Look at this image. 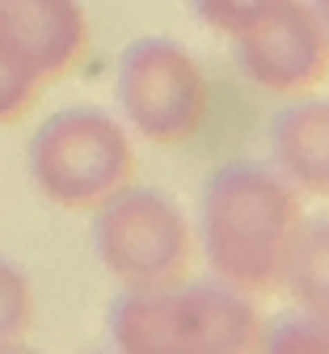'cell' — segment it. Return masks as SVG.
<instances>
[{
    "label": "cell",
    "instance_id": "30bf717a",
    "mask_svg": "<svg viewBox=\"0 0 329 354\" xmlns=\"http://www.w3.org/2000/svg\"><path fill=\"white\" fill-rule=\"evenodd\" d=\"M42 84H46V76L38 72L30 51L0 26V127L26 118L42 93Z\"/></svg>",
    "mask_w": 329,
    "mask_h": 354
},
{
    "label": "cell",
    "instance_id": "7a4b0ae2",
    "mask_svg": "<svg viewBox=\"0 0 329 354\" xmlns=\"http://www.w3.org/2000/svg\"><path fill=\"white\" fill-rule=\"evenodd\" d=\"M106 333L123 354H249L266 342L258 295L220 279L177 283L161 291H118Z\"/></svg>",
    "mask_w": 329,
    "mask_h": 354
},
{
    "label": "cell",
    "instance_id": "ba28073f",
    "mask_svg": "<svg viewBox=\"0 0 329 354\" xmlns=\"http://www.w3.org/2000/svg\"><path fill=\"white\" fill-rule=\"evenodd\" d=\"M270 165L308 198H329V97H296L270 122Z\"/></svg>",
    "mask_w": 329,
    "mask_h": 354
},
{
    "label": "cell",
    "instance_id": "5bb4252c",
    "mask_svg": "<svg viewBox=\"0 0 329 354\" xmlns=\"http://www.w3.org/2000/svg\"><path fill=\"white\" fill-rule=\"evenodd\" d=\"M312 9L321 13V21H325V30H329V0H312Z\"/></svg>",
    "mask_w": 329,
    "mask_h": 354
},
{
    "label": "cell",
    "instance_id": "5b68a950",
    "mask_svg": "<svg viewBox=\"0 0 329 354\" xmlns=\"http://www.w3.org/2000/svg\"><path fill=\"white\" fill-rule=\"evenodd\" d=\"M114 106L127 131L157 148H181L207 127L211 84L195 51L177 38H135L114 72Z\"/></svg>",
    "mask_w": 329,
    "mask_h": 354
},
{
    "label": "cell",
    "instance_id": "8992f818",
    "mask_svg": "<svg viewBox=\"0 0 329 354\" xmlns=\"http://www.w3.org/2000/svg\"><path fill=\"white\" fill-rule=\"evenodd\" d=\"M241 76L270 97H304L329 76V30L312 0H283L232 38Z\"/></svg>",
    "mask_w": 329,
    "mask_h": 354
},
{
    "label": "cell",
    "instance_id": "7c38bea8",
    "mask_svg": "<svg viewBox=\"0 0 329 354\" xmlns=\"http://www.w3.org/2000/svg\"><path fill=\"white\" fill-rule=\"evenodd\" d=\"M262 350L270 354H329V308H296L266 325Z\"/></svg>",
    "mask_w": 329,
    "mask_h": 354
},
{
    "label": "cell",
    "instance_id": "4fadbf2b",
    "mask_svg": "<svg viewBox=\"0 0 329 354\" xmlns=\"http://www.w3.org/2000/svg\"><path fill=\"white\" fill-rule=\"evenodd\" d=\"M283 0H190V13L199 26H207L220 38H237L249 26H258L266 13H274Z\"/></svg>",
    "mask_w": 329,
    "mask_h": 354
},
{
    "label": "cell",
    "instance_id": "277c9868",
    "mask_svg": "<svg viewBox=\"0 0 329 354\" xmlns=\"http://www.w3.org/2000/svg\"><path fill=\"white\" fill-rule=\"evenodd\" d=\"M34 190L64 211H93L131 186L135 144L127 122L102 106H68L51 114L26 148Z\"/></svg>",
    "mask_w": 329,
    "mask_h": 354
},
{
    "label": "cell",
    "instance_id": "9a60e30c",
    "mask_svg": "<svg viewBox=\"0 0 329 354\" xmlns=\"http://www.w3.org/2000/svg\"><path fill=\"white\" fill-rule=\"evenodd\" d=\"M5 5H13V0H0V9H5Z\"/></svg>",
    "mask_w": 329,
    "mask_h": 354
},
{
    "label": "cell",
    "instance_id": "9c48e42d",
    "mask_svg": "<svg viewBox=\"0 0 329 354\" xmlns=\"http://www.w3.org/2000/svg\"><path fill=\"white\" fill-rule=\"evenodd\" d=\"M278 291L300 308H329V219H304Z\"/></svg>",
    "mask_w": 329,
    "mask_h": 354
},
{
    "label": "cell",
    "instance_id": "6da1fadb",
    "mask_svg": "<svg viewBox=\"0 0 329 354\" xmlns=\"http://www.w3.org/2000/svg\"><path fill=\"white\" fill-rule=\"evenodd\" d=\"M304 219V194L274 165L228 160L199 194V253L211 279L245 295H270L283 287Z\"/></svg>",
    "mask_w": 329,
    "mask_h": 354
},
{
    "label": "cell",
    "instance_id": "3957f363",
    "mask_svg": "<svg viewBox=\"0 0 329 354\" xmlns=\"http://www.w3.org/2000/svg\"><path fill=\"white\" fill-rule=\"evenodd\" d=\"M93 257L123 291H161L190 279L199 232L181 203L152 186H123L93 207Z\"/></svg>",
    "mask_w": 329,
    "mask_h": 354
},
{
    "label": "cell",
    "instance_id": "8fae6325",
    "mask_svg": "<svg viewBox=\"0 0 329 354\" xmlns=\"http://www.w3.org/2000/svg\"><path fill=\"white\" fill-rule=\"evenodd\" d=\"M34 329V283L17 261L0 257V354L26 346Z\"/></svg>",
    "mask_w": 329,
    "mask_h": 354
},
{
    "label": "cell",
    "instance_id": "52a82bcc",
    "mask_svg": "<svg viewBox=\"0 0 329 354\" xmlns=\"http://www.w3.org/2000/svg\"><path fill=\"white\" fill-rule=\"evenodd\" d=\"M5 26L46 80H60L80 68L89 51V13L80 0H13L0 9Z\"/></svg>",
    "mask_w": 329,
    "mask_h": 354
}]
</instances>
